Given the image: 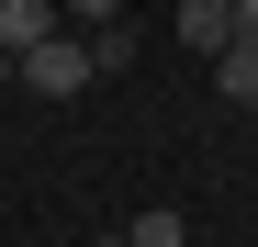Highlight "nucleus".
I'll use <instances>...</instances> for the list:
<instances>
[{"label": "nucleus", "mask_w": 258, "mask_h": 247, "mask_svg": "<svg viewBox=\"0 0 258 247\" xmlns=\"http://www.w3.org/2000/svg\"><path fill=\"white\" fill-rule=\"evenodd\" d=\"M12 68H23V90H45V101H79V90L101 79V68H90V34H45V45H23Z\"/></svg>", "instance_id": "f257e3e1"}, {"label": "nucleus", "mask_w": 258, "mask_h": 247, "mask_svg": "<svg viewBox=\"0 0 258 247\" xmlns=\"http://www.w3.org/2000/svg\"><path fill=\"white\" fill-rule=\"evenodd\" d=\"M180 45L191 56H225L236 45V0H180Z\"/></svg>", "instance_id": "f03ea898"}, {"label": "nucleus", "mask_w": 258, "mask_h": 247, "mask_svg": "<svg viewBox=\"0 0 258 247\" xmlns=\"http://www.w3.org/2000/svg\"><path fill=\"white\" fill-rule=\"evenodd\" d=\"M45 34H56V0H0V68L23 45H45Z\"/></svg>", "instance_id": "7ed1b4c3"}, {"label": "nucleus", "mask_w": 258, "mask_h": 247, "mask_svg": "<svg viewBox=\"0 0 258 247\" xmlns=\"http://www.w3.org/2000/svg\"><path fill=\"white\" fill-rule=\"evenodd\" d=\"M213 90H225V101H258V56L225 45V56H213Z\"/></svg>", "instance_id": "20e7f679"}, {"label": "nucleus", "mask_w": 258, "mask_h": 247, "mask_svg": "<svg viewBox=\"0 0 258 247\" xmlns=\"http://www.w3.org/2000/svg\"><path fill=\"white\" fill-rule=\"evenodd\" d=\"M123 247H191V225L157 202V214H135V225H123Z\"/></svg>", "instance_id": "39448f33"}, {"label": "nucleus", "mask_w": 258, "mask_h": 247, "mask_svg": "<svg viewBox=\"0 0 258 247\" xmlns=\"http://www.w3.org/2000/svg\"><path fill=\"white\" fill-rule=\"evenodd\" d=\"M56 12H79V23H123V0H56Z\"/></svg>", "instance_id": "423d86ee"}, {"label": "nucleus", "mask_w": 258, "mask_h": 247, "mask_svg": "<svg viewBox=\"0 0 258 247\" xmlns=\"http://www.w3.org/2000/svg\"><path fill=\"white\" fill-rule=\"evenodd\" d=\"M247 56H258V34H247Z\"/></svg>", "instance_id": "0eeeda50"}]
</instances>
